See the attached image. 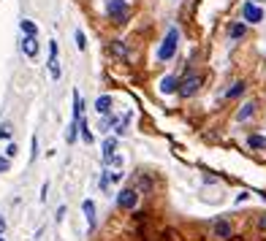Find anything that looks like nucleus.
I'll return each instance as SVG.
<instances>
[{
  "instance_id": "nucleus-16",
  "label": "nucleus",
  "mask_w": 266,
  "mask_h": 241,
  "mask_svg": "<svg viewBox=\"0 0 266 241\" xmlns=\"http://www.w3.org/2000/svg\"><path fill=\"white\" fill-rule=\"evenodd\" d=\"M244 89H247V87H244V82H237V84H231V89H228V92H225V98H239V95H242Z\"/></svg>"
},
{
  "instance_id": "nucleus-24",
  "label": "nucleus",
  "mask_w": 266,
  "mask_h": 241,
  "mask_svg": "<svg viewBox=\"0 0 266 241\" xmlns=\"http://www.w3.org/2000/svg\"><path fill=\"white\" fill-rule=\"evenodd\" d=\"M8 168H11V163H8V160H3V157H0V174H6Z\"/></svg>"
},
{
  "instance_id": "nucleus-28",
  "label": "nucleus",
  "mask_w": 266,
  "mask_h": 241,
  "mask_svg": "<svg viewBox=\"0 0 266 241\" xmlns=\"http://www.w3.org/2000/svg\"><path fill=\"white\" fill-rule=\"evenodd\" d=\"M0 241H3V236H0Z\"/></svg>"
},
{
  "instance_id": "nucleus-14",
  "label": "nucleus",
  "mask_w": 266,
  "mask_h": 241,
  "mask_svg": "<svg viewBox=\"0 0 266 241\" xmlns=\"http://www.w3.org/2000/svg\"><path fill=\"white\" fill-rule=\"evenodd\" d=\"M247 147L250 149H266V135H250Z\"/></svg>"
},
{
  "instance_id": "nucleus-27",
  "label": "nucleus",
  "mask_w": 266,
  "mask_h": 241,
  "mask_svg": "<svg viewBox=\"0 0 266 241\" xmlns=\"http://www.w3.org/2000/svg\"><path fill=\"white\" fill-rule=\"evenodd\" d=\"M3 230H6V219L0 217V233H3Z\"/></svg>"
},
{
  "instance_id": "nucleus-18",
  "label": "nucleus",
  "mask_w": 266,
  "mask_h": 241,
  "mask_svg": "<svg viewBox=\"0 0 266 241\" xmlns=\"http://www.w3.org/2000/svg\"><path fill=\"white\" fill-rule=\"evenodd\" d=\"M244 33H247V30H244V24L237 22V24H231V33H228V36L237 41V38H244Z\"/></svg>"
},
{
  "instance_id": "nucleus-13",
  "label": "nucleus",
  "mask_w": 266,
  "mask_h": 241,
  "mask_svg": "<svg viewBox=\"0 0 266 241\" xmlns=\"http://www.w3.org/2000/svg\"><path fill=\"white\" fill-rule=\"evenodd\" d=\"M114 152H117V138H114V135H112V138H106V141H103V160H106V163H109Z\"/></svg>"
},
{
  "instance_id": "nucleus-3",
  "label": "nucleus",
  "mask_w": 266,
  "mask_h": 241,
  "mask_svg": "<svg viewBox=\"0 0 266 241\" xmlns=\"http://www.w3.org/2000/svg\"><path fill=\"white\" fill-rule=\"evenodd\" d=\"M198 89H201V76H198V73H188L185 79H179L177 92L182 95V98H193Z\"/></svg>"
},
{
  "instance_id": "nucleus-9",
  "label": "nucleus",
  "mask_w": 266,
  "mask_h": 241,
  "mask_svg": "<svg viewBox=\"0 0 266 241\" xmlns=\"http://www.w3.org/2000/svg\"><path fill=\"white\" fill-rule=\"evenodd\" d=\"M212 230H215V236H220V239H228V236H231V225L225 222V219H215Z\"/></svg>"
},
{
  "instance_id": "nucleus-26",
  "label": "nucleus",
  "mask_w": 266,
  "mask_h": 241,
  "mask_svg": "<svg viewBox=\"0 0 266 241\" xmlns=\"http://www.w3.org/2000/svg\"><path fill=\"white\" fill-rule=\"evenodd\" d=\"M258 228L266 230V214H264V217H258Z\"/></svg>"
},
{
  "instance_id": "nucleus-15",
  "label": "nucleus",
  "mask_w": 266,
  "mask_h": 241,
  "mask_svg": "<svg viewBox=\"0 0 266 241\" xmlns=\"http://www.w3.org/2000/svg\"><path fill=\"white\" fill-rule=\"evenodd\" d=\"M82 111H84L82 95H79V92H73V119H82Z\"/></svg>"
},
{
  "instance_id": "nucleus-8",
  "label": "nucleus",
  "mask_w": 266,
  "mask_h": 241,
  "mask_svg": "<svg viewBox=\"0 0 266 241\" xmlns=\"http://www.w3.org/2000/svg\"><path fill=\"white\" fill-rule=\"evenodd\" d=\"M177 87H179V79L177 76H166L163 82H160V92H163V95L177 92Z\"/></svg>"
},
{
  "instance_id": "nucleus-25",
  "label": "nucleus",
  "mask_w": 266,
  "mask_h": 241,
  "mask_svg": "<svg viewBox=\"0 0 266 241\" xmlns=\"http://www.w3.org/2000/svg\"><path fill=\"white\" fill-rule=\"evenodd\" d=\"M17 152H19V149H17V144H8V149H6V154H8V157H14Z\"/></svg>"
},
{
  "instance_id": "nucleus-19",
  "label": "nucleus",
  "mask_w": 266,
  "mask_h": 241,
  "mask_svg": "<svg viewBox=\"0 0 266 241\" xmlns=\"http://www.w3.org/2000/svg\"><path fill=\"white\" fill-rule=\"evenodd\" d=\"M22 33L24 36H38V27L30 22V19H22Z\"/></svg>"
},
{
  "instance_id": "nucleus-1",
  "label": "nucleus",
  "mask_w": 266,
  "mask_h": 241,
  "mask_svg": "<svg viewBox=\"0 0 266 241\" xmlns=\"http://www.w3.org/2000/svg\"><path fill=\"white\" fill-rule=\"evenodd\" d=\"M177 46H179V30L171 27L169 36H166V41L160 44V49H158V60H171L174 54H177Z\"/></svg>"
},
{
  "instance_id": "nucleus-20",
  "label": "nucleus",
  "mask_w": 266,
  "mask_h": 241,
  "mask_svg": "<svg viewBox=\"0 0 266 241\" xmlns=\"http://www.w3.org/2000/svg\"><path fill=\"white\" fill-rule=\"evenodd\" d=\"M79 130H82V138H84V141H87V144H93V133H90V125L79 119Z\"/></svg>"
},
{
  "instance_id": "nucleus-6",
  "label": "nucleus",
  "mask_w": 266,
  "mask_h": 241,
  "mask_svg": "<svg viewBox=\"0 0 266 241\" xmlns=\"http://www.w3.org/2000/svg\"><path fill=\"white\" fill-rule=\"evenodd\" d=\"M22 52L27 54V57H36L38 54V38L36 36H24L22 38Z\"/></svg>"
},
{
  "instance_id": "nucleus-10",
  "label": "nucleus",
  "mask_w": 266,
  "mask_h": 241,
  "mask_svg": "<svg viewBox=\"0 0 266 241\" xmlns=\"http://www.w3.org/2000/svg\"><path fill=\"white\" fill-rule=\"evenodd\" d=\"M82 212H84V217H87L90 230H93L95 228V203H93V200H84V203H82Z\"/></svg>"
},
{
  "instance_id": "nucleus-11",
  "label": "nucleus",
  "mask_w": 266,
  "mask_h": 241,
  "mask_svg": "<svg viewBox=\"0 0 266 241\" xmlns=\"http://www.w3.org/2000/svg\"><path fill=\"white\" fill-rule=\"evenodd\" d=\"M95 109H98V114H109L112 111V95H101L95 100Z\"/></svg>"
},
{
  "instance_id": "nucleus-7",
  "label": "nucleus",
  "mask_w": 266,
  "mask_h": 241,
  "mask_svg": "<svg viewBox=\"0 0 266 241\" xmlns=\"http://www.w3.org/2000/svg\"><path fill=\"white\" fill-rule=\"evenodd\" d=\"M49 52H52V57H49V73H52V79H60V63H57V44L52 41V46H49Z\"/></svg>"
},
{
  "instance_id": "nucleus-5",
  "label": "nucleus",
  "mask_w": 266,
  "mask_h": 241,
  "mask_svg": "<svg viewBox=\"0 0 266 241\" xmlns=\"http://www.w3.org/2000/svg\"><path fill=\"white\" fill-rule=\"evenodd\" d=\"M242 17H244V22L258 24V22H264V8H258L253 0H247V3L242 6Z\"/></svg>"
},
{
  "instance_id": "nucleus-12",
  "label": "nucleus",
  "mask_w": 266,
  "mask_h": 241,
  "mask_svg": "<svg viewBox=\"0 0 266 241\" xmlns=\"http://www.w3.org/2000/svg\"><path fill=\"white\" fill-rule=\"evenodd\" d=\"M109 54H114V57L125 60V57H128V49H125L122 41H112V44H109Z\"/></svg>"
},
{
  "instance_id": "nucleus-2",
  "label": "nucleus",
  "mask_w": 266,
  "mask_h": 241,
  "mask_svg": "<svg viewBox=\"0 0 266 241\" xmlns=\"http://www.w3.org/2000/svg\"><path fill=\"white\" fill-rule=\"evenodd\" d=\"M106 11H109V17H112V22H117V24H125L130 17V6L125 0H109Z\"/></svg>"
},
{
  "instance_id": "nucleus-29",
  "label": "nucleus",
  "mask_w": 266,
  "mask_h": 241,
  "mask_svg": "<svg viewBox=\"0 0 266 241\" xmlns=\"http://www.w3.org/2000/svg\"><path fill=\"white\" fill-rule=\"evenodd\" d=\"M253 3H255V0H253Z\"/></svg>"
},
{
  "instance_id": "nucleus-22",
  "label": "nucleus",
  "mask_w": 266,
  "mask_h": 241,
  "mask_svg": "<svg viewBox=\"0 0 266 241\" xmlns=\"http://www.w3.org/2000/svg\"><path fill=\"white\" fill-rule=\"evenodd\" d=\"M3 138H11V128H8V125L0 128V141H3Z\"/></svg>"
},
{
  "instance_id": "nucleus-23",
  "label": "nucleus",
  "mask_w": 266,
  "mask_h": 241,
  "mask_svg": "<svg viewBox=\"0 0 266 241\" xmlns=\"http://www.w3.org/2000/svg\"><path fill=\"white\" fill-rule=\"evenodd\" d=\"M30 147H33V152H30V160H36V157H38V138H33V144H30Z\"/></svg>"
},
{
  "instance_id": "nucleus-17",
  "label": "nucleus",
  "mask_w": 266,
  "mask_h": 241,
  "mask_svg": "<svg viewBox=\"0 0 266 241\" xmlns=\"http://www.w3.org/2000/svg\"><path fill=\"white\" fill-rule=\"evenodd\" d=\"M253 114H255V103H244V106H242V111H239L237 117H239V119H242V122H244V119H250V117H253Z\"/></svg>"
},
{
  "instance_id": "nucleus-21",
  "label": "nucleus",
  "mask_w": 266,
  "mask_h": 241,
  "mask_svg": "<svg viewBox=\"0 0 266 241\" xmlns=\"http://www.w3.org/2000/svg\"><path fill=\"white\" fill-rule=\"evenodd\" d=\"M76 46L82 49V52H84V49H87V36H84L82 30H76Z\"/></svg>"
},
{
  "instance_id": "nucleus-4",
  "label": "nucleus",
  "mask_w": 266,
  "mask_h": 241,
  "mask_svg": "<svg viewBox=\"0 0 266 241\" xmlns=\"http://www.w3.org/2000/svg\"><path fill=\"white\" fill-rule=\"evenodd\" d=\"M117 206L122 209V212H133V209L139 206V190H136V187H125V190H120Z\"/></svg>"
}]
</instances>
